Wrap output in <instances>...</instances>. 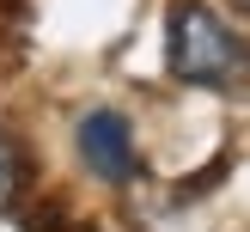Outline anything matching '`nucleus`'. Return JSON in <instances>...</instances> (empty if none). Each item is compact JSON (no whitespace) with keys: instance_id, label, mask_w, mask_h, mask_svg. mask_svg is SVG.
Returning a JSON list of instances; mask_svg holds the SVG:
<instances>
[{"instance_id":"f257e3e1","label":"nucleus","mask_w":250,"mask_h":232,"mask_svg":"<svg viewBox=\"0 0 250 232\" xmlns=\"http://www.w3.org/2000/svg\"><path fill=\"white\" fill-rule=\"evenodd\" d=\"M171 73L183 85H238L250 73V49L220 24L214 6L183 0L171 12Z\"/></svg>"},{"instance_id":"f03ea898","label":"nucleus","mask_w":250,"mask_h":232,"mask_svg":"<svg viewBox=\"0 0 250 232\" xmlns=\"http://www.w3.org/2000/svg\"><path fill=\"white\" fill-rule=\"evenodd\" d=\"M80 153L92 159V171L110 177V183L134 177V134H128V122H122L116 110H92V116L80 122Z\"/></svg>"},{"instance_id":"7ed1b4c3","label":"nucleus","mask_w":250,"mask_h":232,"mask_svg":"<svg viewBox=\"0 0 250 232\" xmlns=\"http://www.w3.org/2000/svg\"><path fill=\"white\" fill-rule=\"evenodd\" d=\"M19 183H24V159H19V147H12L6 134H0V208H12Z\"/></svg>"},{"instance_id":"20e7f679","label":"nucleus","mask_w":250,"mask_h":232,"mask_svg":"<svg viewBox=\"0 0 250 232\" xmlns=\"http://www.w3.org/2000/svg\"><path fill=\"white\" fill-rule=\"evenodd\" d=\"M238 6H244V12H250V0H238Z\"/></svg>"}]
</instances>
